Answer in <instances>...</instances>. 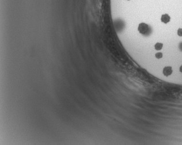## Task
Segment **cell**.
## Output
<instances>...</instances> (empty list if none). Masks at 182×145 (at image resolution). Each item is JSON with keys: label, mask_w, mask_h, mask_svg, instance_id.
Segmentation results:
<instances>
[{"label": "cell", "mask_w": 182, "mask_h": 145, "mask_svg": "<svg viewBox=\"0 0 182 145\" xmlns=\"http://www.w3.org/2000/svg\"><path fill=\"white\" fill-rule=\"evenodd\" d=\"M138 31L141 34L144 35H146L148 34V33L150 32V28L149 26L146 23H142L139 24L138 27Z\"/></svg>", "instance_id": "1"}, {"label": "cell", "mask_w": 182, "mask_h": 145, "mask_svg": "<svg viewBox=\"0 0 182 145\" xmlns=\"http://www.w3.org/2000/svg\"><path fill=\"white\" fill-rule=\"evenodd\" d=\"M163 73L165 76L168 77L172 73V68L171 66H166L163 69Z\"/></svg>", "instance_id": "2"}, {"label": "cell", "mask_w": 182, "mask_h": 145, "mask_svg": "<svg viewBox=\"0 0 182 145\" xmlns=\"http://www.w3.org/2000/svg\"><path fill=\"white\" fill-rule=\"evenodd\" d=\"M171 20V17L168 14H164L161 16V21L163 22V23L167 24L169 23Z\"/></svg>", "instance_id": "3"}, {"label": "cell", "mask_w": 182, "mask_h": 145, "mask_svg": "<svg viewBox=\"0 0 182 145\" xmlns=\"http://www.w3.org/2000/svg\"><path fill=\"white\" fill-rule=\"evenodd\" d=\"M163 44L161 43H156V45H154V48L157 51H159V50H161L163 48Z\"/></svg>", "instance_id": "4"}, {"label": "cell", "mask_w": 182, "mask_h": 145, "mask_svg": "<svg viewBox=\"0 0 182 145\" xmlns=\"http://www.w3.org/2000/svg\"><path fill=\"white\" fill-rule=\"evenodd\" d=\"M163 56V53H160V52L157 53L156 54H155V56H156V58H157V59H161V58H162Z\"/></svg>", "instance_id": "5"}, {"label": "cell", "mask_w": 182, "mask_h": 145, "mask_svg": "<svg viewBox=\"0 0 182 145\" xmlns=\"http://www.w3.org/2000/svg\"><path fill=\"white\" fill-rule=\"evenodd\" d=\"M177 33H178V36H182V28H179V29H178V32H177Z\"/></svg>", "instance_id": "6"}, {"label": "cell", "mask_w": 182, "mask_h": 145, "mask_svg": "<svg viewBox=\"0 0 182 145\" xmlns=\"http://www.w3.org/2000/svg\"><path fill=\"white\" fill-rule=\"evenodd\" d=\"M179 71L181 72H182V65L180 66V68H179Z\"/></svg>", "instance_id": "7"}, {"label": "cell", "mask_w": 182, "mask_h": 145, "mask_svg": "<svg viewBox=\"0 0 182 145\" xmlns=\"http://www.w3.org/2000/svg\"><path fill=\"white\" fill-rule=\"evenodd\" d=\"M127 1H130V0H127Z\"/></svg>", "instance_id": "8"}]
</instances>
